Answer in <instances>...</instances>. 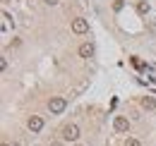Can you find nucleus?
Segmentation results:
<instances>
[{
  "label": "nucleus",
  "instance_id": "nucleus-1",
  "mask_svg": "<svg viewBox=\"0 0 156 146\" xmlns=\"http://www.w3.org/2000/svg\"><path fill=\"white\" fill-rule=\"evenodd\" d=\"M62 139H65V141H77L79 139V127L77 125H65V127H62Z\"/></svg>",
  "mask_w": 156,
  "mask_h": 146
},
{
  "label": "nucleus",
  "instance_id": "nucleus-2",
  "mask_svg": "<svg viewBox=\"0 0 156 146\" xmlns=\"http://www.w3.org/2000/svg\"><path fill=\"white\" fill-rule=\"evenodd\" d=\"M65 108H67V101H65V98H60V96H55V98H51V101H48V110H51V113H55V115L62 113Z\"/></svg>",
  "mask_w": 156,
  "mask_h": 146
},
{
  "label": "nucleus",
  "instance_id": "nucleus-3",
  "mask_svg": "<svg viewBox=\"0 0 156 146\" xmlns=\"http://www.w3.org/2000/svg\"><path fill=\"white\" fill-rule=\"evenodd\" d=\"M72 31H75V34H87V31H89V22L82 19V17L72 19Z\"/></svg>",
  "mask_w": 156,
  "mask_h": 146
},
{
  "label": "nucleus",
  "instance_id": "nucleus-4",
  "mask_svg": "<svg viewBox=\"0 0 156 146\" xmlns=\"http://www.w3.org/2000/svg\"><path fill=\"white\" fill-rule=\"evenodd\" d=\"M27 127L31 129V132H41V129H43V117H41V115H31L29 122H27Z\"/></svg>",
  "mask_w": 156,
  "mask_h": 146
},
{
  "label": "nucleus",
  "instance_id": "nucleus-5",
  "mask_svg": "<svg viewBox=\"0 0 156 146\" xmlns=\"http://www.w3.org/2000/svg\"><path fill=\"white\" fill-rule=\"evenodd\" d=\"M113 127H115V132H127V129H130V122H127V117L118 115L115 120H113Z\"/></svg>",
  "mask_w": 156,
  "mask_h": 146
},
{
  "label": "nucleus",
  "instance_id": "nucleus-6",
  "mask_svg": "<svg viewBox=\"0 0 156 146\" xmlns=\"http://www.w3.org/2000/svg\"><path fill=\"white\" fill-rule=\"evenodd\" d=\"M79 55L82 57H91L94 55V43H82L79 46Z\"/></svg>",
  "mask_w": 156,
  "mask_h": 146
},
{
  "label": "nucleus",
  "instance_id": "nucleus-7",
  "mask_svg": "<svg viewBox=\"0 0 156 146\" xmlns=\"http://www.w3.org/2000/svg\"><path fill=\"white\" fill-rule=\"evenodd\" d=\"M142 108L144 110H156V98L154 96H144V98H142Z\"/></svg>",
  "mask_w": 156,
  "mask_h": 146
},
{
  "label": "nucleus",
  "instance_id": "nucleus-8",
  "mask_svg": "<svg viewBox=\"0 0 156 146\" xmlns=\"http://www.w3.org/2000/svg\"><path fill=\"white\" fill-rule=\"evenodd\" d=\"M137 10H139V15H147V12H149V5H147V2H139Z\"/></svg>",
  "mask_w": 156,
  "mask_h": 146
},
{
  "label": "nucleus",
  "instance_id": "nucleus-9",
  "mask_svg": "<svg viewBox=\"0 0 156 146\" xmlns=\"http://www.w3.org/2000/svg\"><path fill=\"white\" fill-rule=\"evenodd\" d=\"M125 146H142L137 139H125Z\"/></svg>",
  "mask_w": 156,
  "mask_h": 146
},
{
  "label": "nucleus",
  "instance_id": "nucleus-10",
  "mask_svg": "<svg viewBox=\"0 0 156 146\" xmlns=\"http://www.w3.org/2000/svg\"><path fill=\"white\" fill-rule=\"evenodd\" d=\"M46 5H58V0H43Z\"/></svg>",
  "mask_w": 156,
  "mask_h": 146
},
{
  "label": "nucleus",
  "instance_id": "nucleus-11",
  "mask_svg": "<svg viewBox=\"0 0 156 146\" xmlns=\"http://www.w3.org/2000/svg\"><path fill=\"white\" fill-rule=\"evenodd\" d=\"M51 146H60V144H51Z\"/></svg>",
  "mask_w": 156,
  "mask_h": 146
},
{
  "label": "nucleus",
  "instance_id": "nucleus-12",
  "mask_svg": "<svg viewBox=\"0 0 156 146\" xmlns=\"http://www.w3.org/2000/svg\"><path fill=\"white\" fill-rule=\"evenodd\" d=\"M15 146H20V144H15Z\"/></svg>",
  "mask_w": 156,
  "mask_h": 146
},
{
  "label": "nucleus",
  "instance_id": "nucleus-13",
  "mask_svg": "<svg viewBox=\"0 0 156 146\" xmlns=\"http://www.w3.org/2000/svg\"><path fill=\"white\" fill-rule=\"evenodd\" d=\"M2 146H7V144H2Z\"/></svg>",
  "mask_w": 156,
  "mask_h": 146
}]
</instances>
